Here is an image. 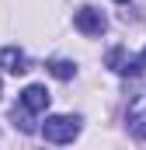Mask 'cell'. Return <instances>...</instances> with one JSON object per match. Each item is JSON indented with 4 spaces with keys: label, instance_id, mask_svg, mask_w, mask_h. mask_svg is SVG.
I'll list each match as a JSON object with an SVG mask.
<instances>
[{
    "label": "cell",
    "instance_id": "6da1fadb",
    "mask_svg": "<svg viewBox=\"0 0 146 150\" xmlns=\"http://www.w3.org/2000/svg\"><path fill=\"white\" fill-rule=\"evenodd\" d=\"M80 133V119L77 115H49L42 122V136L49 143H73Z\"/></svg>",
    "mask_w": 146,
    "mask_h": 150
},
{
    "label": "cell",
    "instance_id": "7a4b0ae2",
    "mask_svg": "<svg viewBox=\"0 0 146 150\" xmlns=\"http://www.w3.org/2000/svg\"><path fill=\"white\" fill-rule=\"evenodd\" d=\"M73 25L84 32V35H101L105 28H108V21H105V14L98 11V7H80L77 14H73Z\"/></svg>",
    "mask_w": 146,
    "mask_h": 150
},
{
    "label": "cell",
    "instance_id": "3957f363",
    "mask_svg": "<svg viewBox=\"0 0 146 150\" xmlns=\"http://www.w3.org/2000/svg\"><path fill=\"white\" fill-rule=\"evenodd\" d=\"M21 108H25V112H45V108H49V91H45L42 84H28V87L21 91Z\"/></svg>",
    "mask_w": 146,
    "mask_h": 150
},
{
    "label": "cell",
    "instance_id": "277c9868",
    "mask_svg": "<svg viewBox=\"0 0 146 150\" xmlns=\"http://www.w3.org/2000/svg\"><path fill=\"white\" fill-rule=\"evenodd\" d=\"M0 67H4L7 74L18 77V74H25V70H28V56H25L18 45H7V49L0 52Z\"/></svg>",
    "mask_w": 146,
    "mask_h": 150
},
{
    "label": "cell",
    "instance_id": "5b68a950",
    "mask_svg": "<svg viewBox=\"0 0 146 150\" xmlns=\"http://www.w3.org/2000/svg\"><path fill=\"white\" fill-rule=\"evenodd\" d=\"M129 122H132V133L146 140V94H139L132 105H129Z\"/></svg>",
    "mask_w": 146,
    "mask_h": 150
},
{
    "label": "cell",
    "instance_id": "8992f818",
    "mask_svg": "<svg viewBox=\"0 0 146 150\" xmlns=\"http://www.w3.org/2000/svg\"><path fill=\"white\" fill-rule=\"evenodd\" d=\"M108 67L115 70V74H122V77H136V74H139V67H136L132 59L122 56V49H111V52H108Z\"/></svg>",
    "mask_w": 146,
    "mask_h": 150
},
{
    "label": "cell",
    "instance_id": "52a82bcc",
    "mask_svg": "<svg viewBox=\"0 0 146 150\" xmlns=\"http://www.w3.org/2000/svg\"><path fill=\"white\" fill-rule=\"evenodd\" d=\"M49 74L59 77V80H70V77L77 74V67H73L70 59H49Z\"/></svg>",
    "mask_w": 146,
    "mask_h": 150
},
{
    "label": "cell",
    "instance_id": "ba28073f",
    "mask_svg": "<svg viewBox=\"0 0 146 150\" xmlns=\"http://www.w3.org/2000/svg\"><path fill=\"white\" fill-rule=\"evenodd\" d=\"M118 4H129V0H118Z\"/></svg>",
    "mask_w": 146,
    "mask_h": 150
},
{
    "label": "cell",
    "instance_id": "9c48e42d",
    "mask_svg": "<svg viewBox=\"0 0 146 150\" xmlns=\"http://www.w3.org/2000/svg\"><path fill=\"white\" fill-rule=\"evenodd\" d=\"M143 63H146V52H143Z\"/></svg>",
    "mask_w": 146,
    "mask_h": 150
}]
</instances>
